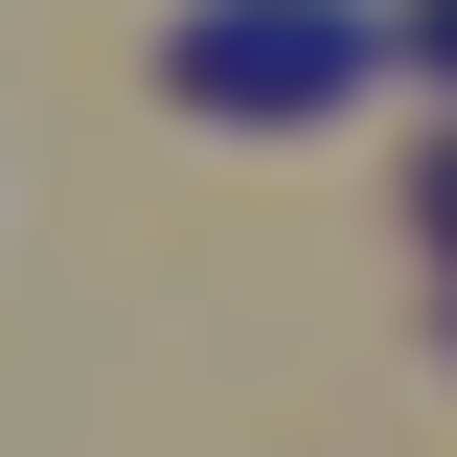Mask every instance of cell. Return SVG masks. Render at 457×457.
<instances>
[{
  "instance_id": "3957f363",
  "label": "cell",
  "mask_w": 457,
  "mask_h": 457,
  "mask_svg": "<svg viewBox=\"0 0 457 457\" xmlns=\"http://www.w3.org/2000/svg\"><path fill=\"white\" fill-rule=\"evenodd\" d=\"M435 252H457V161H435Z\"/></svg>"
},
{
  "instance_id": "6da1fadb",
  "label": "cell",
  "mask_w": 457,
  "mask_h": 457,
  "mask_svg": "<svg viewBox=\"0 0 457 457\" xmlns=\"http://www.w3.org/2000/svg\"><path fill=\"white\" fill-rule=\"evenodd\" d=\"M366 69H389V0H183L161 92L183 114H343Z\"/></svg>"
},
{
  "instance_id": "7a4b0ae2",
  "label": "cell",
  "mask_w": 457,
  "mask_h": 457,
  "mask_svg": "<svg viewBox=\"0 0 457 457\" xmlns=\"http://www.w3.org/2000/svg\"><path fill=\"white\" fill-rule=\"evenodd\" d=\"M389 46H411V69H457V0H411V23H389Z\"/></svg>"
}]
</instances>
